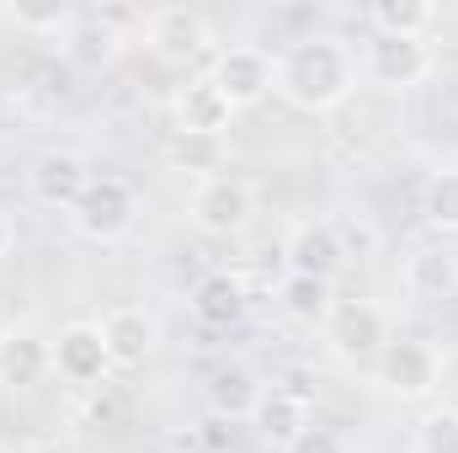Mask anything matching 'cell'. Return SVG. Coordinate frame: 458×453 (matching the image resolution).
Returning <instances> with one entry per match:
<instances>
[{"label":"cell","instance_id":"obj_17","mask_svg":"<svg viewBox=\"0 0 458 453\" xmlns=\"http://www.w3.org/2000/svg\"><path fill=\"white\" fill-rule=\"evenodd\" d=\"M261 379L250 373V368H240V363H229L219 368L214 379H208V411L219 416V422H250L256 416V406H261Z\"/></svg>","mask_w":458,"mask_h":453},{"label":"cell","instance_id":"obj_5","mask_svg":"<svg viewBox=\"0 0 458 453\" xmlns=\"http://www.w3.org/2000/svg\"><path fill=\"white\" fill-rule=\"evenodd\" d=\"M443 379V357L416 337H389V346L378 352V384L400 400H427Z\"/></svg>","mask_w":458,"mask_h":453},{"label":"cell","instance_id":"obj_15","mask_svg":"<svg viewBox=\"0 0 458 453\" xmlns=\"http://www.w3.org/2000/svg\"><path fill=\"white\" fill-rule=\"evenodd\" d=\"M187 304H192L198 326H208V331H229V326H240L245 310H250L245 283H240L234 272H208V278H198V288H192Z\"/></svg>","mask_w":458,"mask_h":453},{"label":"cell","instance_id":"obj_14","mask_svg":"<svg viewBox=\"0 0 458 453\" xmlns=\"http://www.w3.org/2000/svg\"><path fill=\"white\" fill-rule=\"evenodd\" d=\"M102 341H107V357H113V368H139V363L155 352L160 326H155V315H149V310H133V304H123V310H113V315L102 321Z\"/></svg>","mask_w":458,"mask_h":453},{"label":"cell","instance_id":"obj_2","mask_svg":"<svg viewBox=\"0 0 458 453\" xmlns=\"http://www.w3.org/2000/svg\"><path fill=\"white\" fill-rule=\"evenodd\" d=\"M133 219H139V192H133L128 176H113V171H97L86 182V192L75 198V209H70L75 235L81 240H97V245L123 240L133 229Z\"/></svg>","mask_w":458,"mask_h":453},{"label":"cell","instance_id":"obj_6","mask_svg":"<svg viewBox=\"0 0 458 453\" xmlns=\"http://www.w3.org/2000/svg\"><path fill=\"white\" fill-rule=\"evenodd\" d=\"M187 209H192V225L203 235H240L250 225V214H256V192L240 176H203L192 187Z\"/></svg>","mask_w":458,"mask_h":453},{"label":"cell","instance_id":"obj_11","mask_svg":"<svg viewBox=\"0 0 458 453\" xmlns=\"http://www.w3.org/2000/svg\"><path fill=\"white\" fill-rule=\"evenodd\" d=\"M144 43H149L160 59L187 64V59H198V54L208 48V21H203L198 11H187V5H160V11L144 16Z\"/></svg>","mask_w":458,"mask_h":453},{"label":"cell","instance_id":"obj_3","mask_svg":"<svg viewBox=\"0 0 458 453\" xmlns=\"http://www.w3.org/2000/svg\"><path fill=\"white\" fill-rule=\"evenodd\" d=\"M208 81L225 91V102L240 113V107H256V102H267L277 91V64H272V54H261L250 43H234V48H225L214 59Z\"/></svg>","mask_w":458,"mask_h":453},{"label":"cell","instance_id":"obj_22","mask_svg":"<svg viewBox=\"0 0 458 453\" xmlns=\"http://www.w3.org/2000/svg\"><path fill=\"white\" fill-rule=\"evenodd\" d=\"M421 214L437 235H458V171H432L421 187Z\"/></svg>","mask_w":458,"mask_h":453},{"label":"cell","instance_id":"obj_20","mask_svg":"<svg viewBox=\"0 0 458 453\" xmlns=\"http://www.w3.org/2000/svg\"><path fill=\"white\" fill-rule=\"evenodd\" d=\"M277 304H283V315L299 321V326H326V315L336 310V294H331V283H320V278L288 272L283 288H277Z\"/></svg>","mask_w":458,"mask_h":453},{"label":"cell","instance_id":"obj_25","mask_svg":"<svg viewBox=\"0 0 458 453\" xmlns=\"http://www.w3.org/2000/svg\"><path fill=\"white\" fill-rule=\"evenodd\" d=\"M171 160L176 166H219V139H182L176 133V144H171Z\"/></svg>","mask_w":458,"mask_h":453},{"label":"cell","instance_id":"obj_26","mask_svg":"<svg viewBox=\"0 0 458 453\" xmlns=\"http://www.w3.org/2000/svg\"><path fill=\"white\" fill-rule=\"evenodd\" d=\"M11 21H16V27H32V32H38V27H48V32H70V16H64L59 5H54V11H21V5H16Z\"/></svg>","mask_w":458,"mask_h":453},{"label":"cell","instance_id":"obj_4","mask_svg":"<svg viewBox=\"0 0 458 453\" xmlns=\"http://www.w3.org/2000/svg\"><path fill=\"white\" fill-rule=\"evenodd\" d=\"M326 341L352 363H378V352L389 346V315L373 299H336V310L326 315Z\"/></svg>","mask_w":458,"mask_h":453},{"label":"cell","instance_id":"obj_8","mask_svg":"<svg viewBox=\"0 0 458 453\" xmlns=\"http://www.w3.org/2000/svg\"><path fill=\"white\" fill-rule=\"evenodd\" d=\"M362 75L384 91H405V86L432 75V54L416 38H373L368 54H362Z\"/></svg>","mask_w":458,"mask_h":453},{"label":"cell","instance_id":"obj_19","mask_svg":"<svg viewBox=\"0 0 458 453\" xmlns=\"http://www.w3.org/2000/svg\"><path fill=\"white\" fill-rule=\"evenodd\" d=\"M368 27H373V38H416L421 43L437 27V5L432 0H373Z\"/></svg>","mask_w":458,"mask_h":453},{"label":"cell","instance_id":"obj_18","mask_svg":"<svg viewBox=\"0 0 458 453\" xmlns=\"http://www.w3.org/2000/svg\"><path fill=\"white\" fill-rule=\"evenodd\" d=\"M250 427H256L272 449H288V443L310 427V400L293 395V389H267L261 406H256V416H250Z\"/></svg>","mask_w":458,"mask_h":453},{"label":"cell","instance_id":"obj_13","mask_svg":"<svg viewBox=\"0 0 458 453\" xmlns=\"http://www.w3.org/2000/svg\"><path fill=\"white\" fill-rule=\"evenodd\" d=\"M400 288L416 299V304H443L458 294V251L443 245H427V251H411L405 267H400Z\"/></svg>","mask_w":458,"mask_h":453},{"label":"cell","instance_id":"obj_27","mask_svg":"<svg viewBox=\"0 0 458 453\" xmlns=\"http://www.w3.org/2000/svg\"><path fill=\"white\" fill-rule=\"evenodd\" d=\"M11 245H16V225H11V214L0 209V256H11Z\"/></svg>","mask_w":458,"mask_h":453},{"label":"cell","instance_id":"obj_1","mask_svg":"<svg viewBox=\"0 0 458 453\" xmlns=\"http://www.w3.org/2000/svg\"><path fill=\"white\" fill-rule=\"evenodd\" d=\"M272 64H277V97L299 113H331L357 91V54L336 32L293 38Z\"/></svg>","mask_w":458,"mask_h":453},{"label":"cell","instance_id":"obj_9","mask_svg":"<svg viewBox=\"0 0 458 453\" xmlns=\"http://www.w3.org/2000/svg\"><path fill=\"white\" fill-rule=\"evenodd\" d=\"M283 261H288V272H299V278L336 283V272L346 267V240H342V229L331 225V219L299 225L293 235H288V245H283Z\"/></svg>","mask_w":458,"mask_h":453},{"label":"cell","instance_id":"obj_23","mask_svg":"<svg viewBox=\"0 0 458 453\" xmlns=\"http://www.w3.org/2000/svg\"><path fill=\"white\" fill-rule=\"evenodd\" d=\"M416 453H458V411H427L416 427Z\"/></svg>","mask_w":458,"mask_h":453},{"label":"cell","instance_id":"obj_21","mask_svg":"<svg viewBox=\"0 0 458 453\" xmlns=\"http://www.w3.org/2000/svg\"><path fill=\"white\" fill-rule=\"evenodd\" d=\"M117 27L107 16H86V21H70V32H64V54L75 59V64H86V70H102V64H113L117 59Z\"/></svg>","mask_w":458,"mask_h":453},{"label":"cell","instance_id":"obj_12","mask_svg":"<svg viewBox=\"0 0 458 453\" xmlns=\"http://www.w3.org/2000/svg\"><path fill=\"white\" fill-rule=\"evenodd\" d=\"M54 368L70 379V384H107L113 373V357H107V341H102V326H64L59 341H54Z\"/></svg>","mask_w":458,"mask_h":453},{"label":"cell","instance_id":"obj_7","mask_svg":"<svg viewBox=\"0 0 458 453\" xmlns=\"http://www.w3.org/2000/svg\"><path fill=\"white\" fill-rule=\"evenodd\" d=\"M91 176H97V171L86 166V155H75V150H43V155L32 160V171H27V198H32L38 209H64V214H70Z\"/></svg>","mask_w":458,"mask_h":453},{"label":"cell","instance_id":"obj_16","mask_svg":"<svg viewBox=\"0 0 458 453\" xmlns=\"http://www.w3.org/2000/svg\"><path fill=\"white\" fill-rule=\"evenodd\" d=\"M48 368H54V341H43L38 331L0 337V384L5 389H32V384H43Z\"/></svg>","mask_w":458,"mask_h":453},{"label":"cell","instance_id":"obj_24","mask_svg":"<svg viewBox=\"0 0 458 453\" xmlns=\"http://www.w3.org/2000/svg\"><path fill=\"white\" fill-rule=\"evenodd\" d=\"M283 453H346V438L336 427H315V422H310Z\"/></svg>","mask_w":458,"mask_h":453},{"label":"cell","instance_id":"obj_10","mask_svg":"<svg viewBox=\"0 0 458 453\" xmlns=\"http://www.w3.org/2000/svg\"><path fill=\"white\" fill-rule=\"evenodd\" d=\"M171 117H176L182 139H225V128L234 123V107L225 102V91L208 75H198L171 97Z\"/></svg>","mask_w":458,"mask_h":453}]
</instances>
